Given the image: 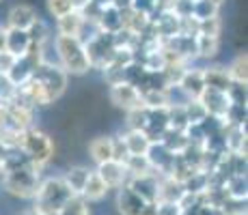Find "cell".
<instances>
[{"instance_id":"cell-54","label":"cell","mask_w":248,"mask_h":215,"mask_svg":"<svg viewBox=\"0 0 248 215\" xmlns=\"http://www.w3.org/2000/svg\"><path fill=\"white\" fill-rule=\"evenodd\" d=\"M209 2H214V4H216V7H220V4H222V0H209Z\"/></svg>"},{"instance_id":"cell-50","label":"cell","mask_w":248,"mask_h":215,"mask_svg":"<svg viewBox=\"0 0 248 215\" xmlns=\"http://www.w3.org/2000/svg\"><path fill=\"white\" fill-rule=\"evenodd\" d=\"M0 52H7V28L0 26Z\"/></svg>"},{"instance_id":"cell-2","label":"cell","mask_w":248,"mask_h":215,"mask_svg":"<svg viewBox=\"0 0 248 215\" xmlns=\"http://www.w3.org/2000/svg\"><path fill=\"white\" fill-rule=\"evenodd\" d=\"M71 198L74 194L65 185L63 176H52V179L41 181L39 192L35 196V209L44 215H59Z\"/></svg>"},{"instance_id":"cell-17","label":"cell","mask_w":248,"mask_h":215,"mask_svg":"<svg viewBox=\"0 0 248 215\" xmlns=\"http://www.w3.org/2000/svg\"><path fill=\"white\" fill-rule=\"evenodd\" d=\"M201 73H203L205 88H214V90L227 93L229 86H231V80H229L225 67H205V69H201Z\"/></svg>"},{"instance_id":"cell-9","label":"cell","mask_w":248,"mask_h":215,"mask_svg":"<svg viewBox=\"0 0 248 215\" xmlns=\"http://www.w3.org/2000/svg\"><path fill=\"white\" fill-rule=\"evenodd\" d=\"M160 179L162 176H158V174L136 176V179H127L125 185L149 204V202H158V183H160Z\"/></svg>"},{"instance_id":"cell-19","label":"cell","mask_w":248,"mask_h":215,"mask_svg":"<svg viewBox=\"0 0 248 215\" xmlns=\"http://www.w3.org/2000/svg\"><path fill=\"white\" fill-rule=\"evenodd\" d=\"M106 194H108V187H106V183L99 179V174L97 172H89V179H87V183H84V189H82V194H80V198H82L84 202H97V200H102Z\"/></svg>"},{"instance_id":"cell-16","label":"cell","mask_w":248,"mask_h":215,"mask_svg":"<svg viewBox=\"0 0 248 215\" xmlns=\"http://www.w3.org/2000/svg\"><path fill=\"white\" fill-rule=\"evenodd\" d=\"M177 86L184 90V95L188 99H199V97H201V93L205 90L201 69H186Z\"/></svg>"},{"instance_id":"cell-53","label":"cell","mask_w":248,"mask_h":215,"mask_svg":"<svg viewBox=\"0 0 248 215\" xmlns=\"http://www.w3.org/2000/svg\"><path fill=\"white\" fill-rule=\"evenodd\" d=\"M2 153H4V149L0 146V174H2Z\"/></svg>"},{"instance_id":"cell-10","label":"cell","mask_w":248,"mask_h":215,"mask_svg":"<svg viewBox=\"0 0 248 215\" xmlns=\"http://www.w3.org/2000/svg\"><path fill=\"white\" fill-rule=\"evenodd\" d=\"M147 159H149V164H151V168H154L155 174L166 176L170 170V166H173V161H175V155L166 149L162 142H151L149 151H147Z\"/></svg>"},{"instance_id":"cell-26","label":"cell","mask_w":248,"mask_h":215,"mask_svg":"<svg viewBox=\"0 0 248 215\" xmlns=\"http://www.w3.org/2000/svg\"><path fill=\"white\" fill-rule=\"evenodd\" d=\"M89 172L91 170L82 168V166H74V168H69L67 172H65L63 181H65V185L71 189V194H74V196L82 194L84 183H87V179H89Z\"/></svg>"},{"instance_id":"cell-39","label":"cell","mask_w":248,"mask_h":215,"mask_svg":"<svg viewBox=\"0 0 248 215\" xmlns=\"http://www.w3.org/2000/svg\"><path fill=\"white\" fill-rule=\"evenodd\" d=\"M227 97H229V101H231V106H244L246 108V101H248L246 84L231 82V86H229V90H227Z\"/></svg>"},{"instance_id":"cell-52","label":"cell","mask_w":248,"mask_h":215,"mask_svg":"<svg viewBox=\"0 0 248 215\" xmlns=\"http://www.w3.org/2000/svg\"><path fill=\"white\" fill-rule=\"evenodd\" d=\"M24 215H44V213H39V211H37V209H35V207H32V209H28V211H26V213H24Z\"/></svg>"},{"instance_id":"cell-24","label":"cell","mask_w":248,"mask_h":215,"mask_svg":"<svg viewBox=\"0 0 248 215\" xmlns=\"http://www.w3.org/2000/svg\"><path fill=\"white\" fill-rule=\"evenodd\" d=\"M225 142H227V151L231 155L246 157V127H229Z\"/></svg>"},{"instance_id":"cell-44","label":"cell","mask_w":248,"mask_h":215,"mask_svg":"<svg viewBox=\"0 0 248 215\" xmlns=\"http://www.w3.org/2000/svg\"><path fill=\"white\" fill-rule=\"evenodd\" d=\"M47 11H50L52 15L59 20V17H63V15H67V13H71L74 9H71L69 0H47Z\"/></svg>"},{"instance_id":"cell-31","label":"cell","mask_w":248,"mask_h":215,"mask_svg":"<svg viewBox=\"0 0 248 215\" xmlns=\"http://www.w3.org/2000/svg\"><path fill=\"white\" fill-rule=\"evenodd\" d=\"M246 187H248L246 176H229L225 183V192L233 200H246V196H248Z\"/></svg>"},{"instance_id":"cell-23","label":"cell","mask_w":248,"mask_h":215,"mask_svg":"<svg viewBox=\"0 0 248 215\" xmlns=\"http://www.w3.org/2000/svg\"><path fill=\"white\" fill-rule=\"evenodd\" d=\"M181 196H184V185L169 176H162L158 183V202H179Z\"/></svg>"},{"instance_id":"cell-21","label":"cell","mask_w":248,"mask_h":215,"mask_svg":"<svg viewBox=\"0 0 248 215\" xmlns=\"http://www.w3.org/2000/svg\"><path fill=\"white\" fill-rule=\"evenodd\" d=\"M95 26H97V30L114 35V32H119L123 28V13L117 11L114 7H106L102 11V15H99V20H97Z\"/></svg>"},{"instance_id":"cell-43","label":"cell","mask_w":248,"mask_h":215,"mask_svg":"<svg viewBox=\"0 0 248 215\" xmlns=\"http://www.w3.org/2000/svg\"><path fill=\"white\" fill-rule=\"evenodd\" d=\"M199 35L218 37V39H220V20H218V17H209V20L199 22Z\"/></svg>"},{"instance_id":"cell-20","label":"cell","mask_w":248,"mask_h":215,"mask_svg":"<svg viewBox=\"0 0 248 215\" xmlns=\"http://www.w3.org/2000/svg\"><path fill=\"white\" fill-rule=\"evenodd\" d=\"M31 39H28L26 30H16V28H7V52L13 54L16 58H22L26 54Z\"/></svg>"},{"instance_id":"cell-51","label":"cell","mask_w":248,"mask_h":215,"mask_svg":"<svg viewBox=\"0 0 248 215\" xmlns=\"http://www.w3.org/2000/svg\"><path fill=\"white\" fill-rule=\"evenodd\" d=\"M89 2L97 4L99 9H106V7H110V0H89Z\"/></svg>"},{"instance_id":"cell-18","label":"cell","mask_w":248,"mask_h":215,"mask_svg":"<svg viewBox=\"0 0 248 215\" xmlns=\"http://www.w3.org/2000/svg\"><path fill=\"white\" fill-rule=\"evenodd\" d=\"M56 28H59V37H78L80 39L84 30V20L80 13L71 11L67 15L56 20Z\"/></svg>"},{"instance_id":"cell-28","label":"cell","mask_w":248,"mask_h":215,"mask_svg":"<svg viewBox=\"0 0 248 215\" xmlns=\"http://www.w3.org/2000/svg\"><path fill=\"white\" fill-rule=\"evenodd\" d=\"M158 142H162V144H164L166 149L173 153V155H179V153H184V149L190 144L184 131H173V129H166L164 136H162Z\"/></svg>"},{"instance_id":"cell-15","label":"cell","mask_w":248,"mask_h":215,"mask_svg":"<svg viewBox=\"0 0 248 215\" xmlns=\"http://www.w3.org/2000/svg\"><path fill=\"white\" fill-rule=\"evenodd\" d=\"M37 11L28 4H16V7L9 11L7 20H9V26L7 28H16V30H28L32 26V22L37 20Z\"/></svg>"},{"instance_id":"cell-38","label":"cell","mask_w":248,"mask_h":215,"mask_svg":"<svg viewBox=\"0 0 248 215\" xmlns=\"http://www.w3.org/2000/svg\"><path fill=\"white\" fill-rule=\"evenodd\" d=\"M127 127L130 131H145V125H147V108H136V110H130L127 112Z\"/></svg>"},{"instance_id":"cell-14","label":"cell","mask_w":248,"mask_h":215,"mask_svg":"<svg viewBox=\"0 0 248 215\" xmlns=\"http://www.w3.org/2000/svg\"><path fill=\"white\" fill-rule=\"evenodd\" d=\"M162 45L166 47V50L175 52V54L179 56V58H184L186 63L192 58H197V37H186V35H177L173 37V39L164 41Z\"/></svg>"},{"instance_id":"cell-40","label":"cell","mask_w":248,"mask_h":215,"mask_svg":"<svg viewBox=\"0 0 248 215\" xmlns=\"http://www.w3.org/2000/svg\"><path fill=\"white\" fill-rule=\"evenodd\" d=\"M59 215H91V211H89L87 202H84L80 196H74V198L63 207V211H61Z\"/></svg>"},{"instance_id":"cell-8","label":"cell","mask_w":248,"mask_h":215,"mask_svg":"<svg viewBox=\"0 0 248 215\" xmlns=\"http://www.w3.org/2000/svg\"><path fill=\"white\" fill-rule=\"evenodd\" d=\"M199 101L203 103L205 112L212 114V116H216V118H222V121H225L229 108H231V101H229L227 93H222V90H214V88H205L201 93V97H199Z\"/></svg>"},{"instance_id":"cell-5","label":"cell","mask_w":248,"mask_h":215,"mask_svg":"<svg viewBox=\"0 0 248 215\" xmlns=\"http://www.w3.org/2000/svg\"><path fill=\"white\" fill-rule=\"evenodd\" d=\"M22 149L37 166L46 168L47 161H50L52 155H54V142H52V138L47 136L46 131H41V129H37V127H31V129H26V133H24Z\"/></svg>"},{"instance_id":"cell-36","label":"cell","mask_w":248,"mask_h":215,"mask_svg":"<svg viewBox=\"0 0 248 215\" xmlns=\"http://www.w3.org/2000/svg\"><path fill=\"white\" fill-rule=\"evenodd\" d=\"M184 192H188V194H192V196L205 194V192H207V174L201 172V170L194 172V174L184 183Z\"/></svg>"},{"instance_id":"cell-49","label":"cell","mask_w":248,"mask_h":215,"mask_svg":"<svg viewBox=\"0 0 248 215\" xmlns=\"http://www.w3.org/2000/svg\"><path fill=\"white\" fill-rule=\"evenodd\" d=\"M69 2H71V9H74L76 13H80L89 4V0H69Z\"/></svg>"},{"instance_id":"cell-47","label":"cell","mask_w":248,"mask_h":215,"mask_svg":"<svg viewBox=\"0 0 248 215\" xmlns=\"http://www.w3.org/2000/svg\"><path fill=\"white\" fill-rule=\"evenodd\" d=\"M132 4V0H110V7H114L117 11H127Z\"/></svg>"},{"instance_id":"cell-1","label":"cell","mask_w":248,"mask_h":215,"mask_svg":"<svg viewBox=\"0 0 248 215\" xmlns=\"http://www.w3.org/2000/svg\"><path fill=\"white\" fill-rule=\"evenodd\" d=\"M54 50L59 56V67L65 73L71 75H84L91 69L89 58H87V50L84 43L78 37H59L54 39Z\"/></svg>"},{"instance_id":"cell-7","label":"cell","mask_w":248,"mask_h":215,"mask_svg":"<svg viewBox=\"0 0 248 215\" xmlns=\"http://www.w3.org/2000/svg\"><path fill=\"white\" fill-rule=\"evenodd\" d=\"M110 99L117 108H123L125 112L130 110H136V108H142V101H140V93L134 88L132 84L127 82H119L110 86Z\"/></svg>"},{"instance_id":"cell-34","label":"cell","mask_w":248,"mask_h":215,"mask_svg":"<svg viewBox=\"0 0 248 215\" xmlns=\"http://www.w3.org/2000/svg\"><path fill=\"white\" fill-rule=\"evenodd\" d=\"M26 32H28L31 43H35V45H46L47 39H50V28H47V24L41 20V17H37Z\"/></svg>"},{"instance_id":"cell-55","label":"cell","mask_w":248,"mask_h":215,"mask_svg":"<svg viewBox=\"0 0 248 215\" xmlns=\"http://www.w3.org/2000/svg\"><path fill=\"white\" fill-rule=\"evenodd\" d=\"M0 138H2V127H0Z\"/></svg>"},{"instance_id":"cell-30","label":"cell","mask_w":248,"mask_h":215,"mask_svg":"<svg viewBox=\"0 0 248 215\" xmlns=\"http://www.w3.org/2000/svg\"><path fill=\"white\" fill-rule=\"evenodd\" d=\"M220 47V39L218 37H205L197 35V58H214Z\"/></svg>"},{"instance_id":"cell-32","label":"cell","mask_w":248,"mask_h":215,"mask_svg":"<svg viewBox=\"0 0 248 215\" xmlns=\"http://www.w3.org/2000/svg\"><path fill=\"white\" fill-rule=\"evenodd\" d=\"M140 101L142 108L149 110L169 108V95H166V90H145V93H140Z\"/></svg>"},{"instance_id":"cell-33","label":"cell","mask_w":248,"mask_h":215,"mask_svg":"<svg viewBox=\"0 0 248 215\" xmlns=\"http://www.w3.org/2000/svg\"><path fill=\"white\" fill-rule=\"evenodd\" d=\"M166 114H169V129H173V131H186L188 129V116H186L184 106H169Z\"/></svg>"},{"instance_id":"cell-25","label":"cell","mask_w":248,"mask_h":215,"mask_svg":"<svg viewBox=\"0 0 248 215\" xmlns=\"http://www.w3.org/2000/svg\"><path fill=\"white\" fill-rule=\"evenodd\" d=\"M125 172H127V179H136V176H149V174H155L154 168H151L149 159L147 155H130L127 157L125 164ZM160 176V174H158Z\"/></svg>"},{"instance_id":"cell-12","label":"cell","mask_w":248,"mask_h":215,"mask_svg":"<svg viewBox=\"0 0 248 215\" xmlns=\"http://www.w3.org/2000/svg\"><path fill=\"white\" fill-rule=\"evenodd\" d=\"M169 129V114L166 108H158V110H149L147 108V125H145V133L151 142H158L164 131Z\"/></svg>"},{"instance_id":"cell-45","label":"cell","mask_w":248,"mask_h":215,"mask_svg":"<svg viewBox=\"0 0 248 215\" xmlns=\"http://www.w3.org/2000/svg\"><path fill=\"white\" fill-rule=\"evenodd\" d=\"M16 56L13 54H9V52H0V73L2 75H7L9 71L13 69V65H16Z\"/></svg>"},{"instance_id":"cell-22","label":"cell","mask_w":248,"mask_h":215,"mask_svg":"<svg viewBox=\"0 0 248 215\" xmlns=\"http://www.w3.org/2000/svg\"><path fill=\"white\" fill-rule=\"evenodd\" d=\"M89 155L97 166L104 164V161H110L112 159V138L99 136V138H95V140H91Z\"/></svg>"},{"instance_id":"cell-42","label":"cell","mask_w":248,"mask_h":215,"mask_svg":"<svg viewBox=\"0 0 248 215\" xmlns=\"http://www.w3.org/2000/svg\"><path fill=\"white\" fill-rule=\"evenodd\" d=\"M127 157H130V151H127L123 136H114V138H112V161L125 164Z\"/></svg>"},{"instance_id":"cell-37","label":"cell","mask_w":248,"mask_h":215,"mask_svg":"<svg viewBox=\"0 0 248 215\" xmlns=\"http://www.w3.org/2000/svg\"><path fill=\"white\" fill-rule=\"evenodd\" d=\"M184 110H186V116H188V125H199V123L207 116V112H205L203 103L199 101V99H190L184 106Z\"/></svg>"},{"instance_id":"cell-3","label":"cell","mask_w":248,"mask_h":215,"mask_svg":"<svg viewBox=\"0 0 248 215\" xmlns=\"http://www.w3.org/2000/svg\"><path fill=\"white\" fill-rule=\"evenodd\" d=\"M32 78L41 84L47 103H54L65 93V86H67V73L59 65L50 63V60H46V63H41L37 67Z\"/></svg>"},{"instance_id":"cell-46","label":"cell","mask_w":248,"mask_h":215,"mask_svg":"<svg viewBox=\"0 0 248 215\" xmlns=\"http://www.w3.org/2000/svg\"><path fill=\"white\" fill-rule=\"evenodd\" d=\"M158 215H181V209L177 202H155Z\"/></svg>"},{"instance_id":"cell-27","label":"cell","mask_w":248,"mask_h":215,"mask_svg":"<svg viewBox=\"0 0 248 215\" xmlns=\"http://www.w3.org/2000/svg\"><path fill=\"white\" fill-rule=\"evenodd\" d=\"M123 140H125L130 155H147V151L151 146V140L147 138L145 131H127L123 133Z\"/></svg>"},{"instance_id":"cell-29","label":"cell","mask_w":248,"mask_h":215,"mask_svg":"<svg viewBox=\"0 0 248 215\" xmlns=\"http://www.w3.org/2000/svg\"><path fill=\"white\" fill-rule=\"evenodd\" d=\"M227 75H229L231 82L246 84V80H248V58H246V54H240L231 65H229Z\"/></svg>"},{"instance_id":"cell-41","label":"cell","mask_w":248,"mask_h":215,"mask_svg":"<svg viewBox=\"0 0 248 215\" xmlns=\"http://www.w3.org/2000/svg\"><path fill=\"white\" fill-rule=\"evenodd\" d=\"M17 95V86L7 78V75L0 73V103H9L13 101Z\"/></svg>"},{"instance_id":"cell-35","label":"cell","mask_w":248,"mask_h":215,"mask_svg":"<svg viewBox=\"0 0 248 215\" xmlns=\"http://www.w3.org/2000/svg\"><path fill=\"white\" fill-rule=\"evenodd\" d=\"M218 9L214 2L209 0H194V9H192V17L197 22H203V20H209V17H218Z\"/></svg>"},{"instance_id":"cell-6","label":"cell","mask_w":248,"mask_h":215,"mask_svg":"<svg viewBox=\"0 0 248 215\" xmlns=\"http://www.w3.org/2000/svg\"><path fill=\"white\" fill-rule=\"evenodd\" d=\"M84 50H87V58L89 65L95 69H104L106 65L112 63L114 58V43L110 32H102L95 30L89 39H84Z\"/></svg>"},{"instance_id":"cell-4","label":"cell","mask_w":248,"mask_h":215,"mask_svg":"<svg viewBox=\"0 0 248 215\" xmlns=\"http://www.w3.org/2000/svg\"><path fill=\"white\" fill-rule=\"evenodd\" d=\"M2 183H4V189H7L9 194L17 196V198L35 200L37 192H39V185H41V172H35V170L4 172Z\"/></svg>"},{"instance_id":"cell-11","label":"cell","mask_w":248,"mask_h":215,"mask_svg":"<svg viewBox=\"0 0 248 215\" xmlns=\"http://www.w3.org/2000/svg\"><path fill=\"white\" fill-rule=\"evenodd\" d=\"M99 174V179L106 183L108 189H119L121 185L127 183V172H125V166L119 164V161H104V164L97 166V170H95Z\"/></svg>"},{"instance_id":"cell-13","label":"cell","mask_w":248,"mask_h":215,"mask_svg":"<svg viewBox=\"0 0 248 215\" xmlns=\"http://www.w3.org/2000/svg\"><path fill=\"white\" fill-rule=\"evenodd\" d=\"M145 200L140 198L138 194L132 192L127 185H121L119 187V194H117V207H119V213L121 215H138L145 207Z\"/></svg>"},{"instance_id":"cell-48","label":"cell","mask_w":248,"mask_h":215,"mask_svg":"<svg viewBox=\"0 0 248 215\" xmlns=\"http://www.w3.org/2000/svg\"><path fill=\"white\" fill-rule=\"evenodd\" d=\"M138 215H158V209H155V202L145 204V207H142V211L138 213Z\"/></svg>"}]
</instances>
